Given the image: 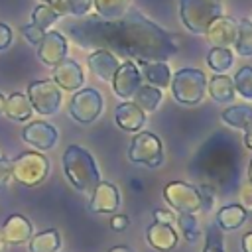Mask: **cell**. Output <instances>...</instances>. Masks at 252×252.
<instances>
[{
	"instance_id": "43",
	"label": "cell",
	"mask_w": 252,
	"mask_h": 252,
	"mask_svg": "<svg viewBox=\"0 0 252 252\" xmlns=\"http://www.w3.org/2000/svg\"><path fill=\"white\" fill-rule=\"evenodd\" d=\"M41 4H47V6H51L63 14V0H41Z\"/></svg>"
},
{
	"instance_id": "30",
	"label": "cell",
	"mask_w": 252,
	"mask_h": 252,
	"mask_svg": "<svg viewBox=\"0 0 252 252\" xmlns=\"http://www.w3.org/2000/svg\"><path fill=\"white\" fill-rule=\"evenodd\" d=\"M59 18H61V12L55 10V8H51V6H47V4H39L32 12V24L35 28L43 30V32H47L53 24H57Z\"/></svg>"
},
{
	"instance_id": "17",
	"label": "cell",
	"mask_w": 252,
	"mask_h": 252,
	"mask_svg": "<svg viewBox=\"0 0 252 252\" xmlns=\"http://www.w3.org/2000/svg\"><path fill=\"white\" fill-rule=\"evenodd\" d=\"M146 240L148 244L158 250V252H169L177 246V232L173 228V224H165V222H152L148 228H146Z\"/></svg>"
},
{
	"instance_id": "21",
	"label": "cell",
	"mask_w": 252,
	"mask_h": 252,
	"mask_svg": "<svg viewBox=\"0 0 252 252\" xmlns=\"http://www.w3.org/2000/svg\"><path fill=\"white\" fill-rule=\"evenodd\" d=\"M32 102L28 98V94L24 93H12L10 96H6L4 100V114L12 120H18V122H26L32 118Z\"/></svg>"
},
{
	"instance_id": "12",
	"label": "cell",
	"mask_w": 252,
	"mask_h": 252,
	"mask_svg": "<svg viewBox=\"0 0 252 252\" xmlns=\"http://www.w3.org/2000/svg\"><path fill=\"white\" fill-rule=\"evenodd\" d=\"M110 83H112V89H114L116 96L130 100L134 96V93L140 89V85H142L140 69L136 67L134 61H124V63L118 65V69H116V73H114Z\"/></svg>"
},
{
	"instance_id": "1",
	"label": "cell",
	"mask_w": 252,
	"mask_h": 252,
	"mask_svg": "<svg viewBox=\"0 0 252 252\" xmlns=\"http://www.w3.org/2000/svg\"><path fill=\"white\" fill-rule=\"evenodd\" d=\"M67 32L77 45L106 49L126 61H167L179 49L173 33L148 20L136 8L118 20L81 18L67 24Z\"/></svg>"
},
{
	"instance_id": "5",
	"label": "cell",
	"mask_w": 252,
	"mask_h": 252,
	"mask_svg": "<svg viewBox=\"0 0 252 252\" xmlns=\"http://www.w3.org/2000/svg\"><path fill=\"white\" fill-rule=\"evenodd\" d=\"M49 175V159L41 152H24L12 159V177L24 187H35Z\"/></svg>"
},
{
	"instance_id": "8",
	"label": "cell",
	"mask_w": 252,
	"mask_h": 252,
	"mask_svg": "<svg viewBox=\"0 0 252 252\" xmlns=\"http://www.w3.org/2000/svg\"><path fill=\"white\" fill-rule=\"evenodd\" d=\"M102 106H104L102 94L93 87H85L75 91V94L71 96L69 114L79 124H91L100 116Z\"/></svg>"
},
{
	"instance_id": "33",
	"label": "cell",
	"mask_w": 252,
	"mask_h": 252,
	"mask_svg": "<svg viewBox=\"0 0 252 252\" xmlns=\"http://www.w3.org/2000/svg\"><path fill=\"white\" fill-rule=\"evenodd\" d=\"M203 252H226V250H224V236H222V230H220L217 224H209V226H207Z\"/></svg>"
},
{
	"instance_id": "18",
	"label": "cell",
	"mask_w": 252,
	"mask_h": 252,
	"mask_svg": "<svg viewBox=\"0 0 252 252\" xmlns=\"http://www.w3.org/2000/svg\"><path fill=\"white\" fill-rule=\"evenodd\" d=\"M114 122L124 132H140L146 124V112L140 110L132 100H124L114 108Z\"/></svg>"
},
{
	"instance_id": "38",
	"label": "cell",
	"mask_w": 252,
	"mask_h": 252,
	"mask_svg": "<svg viewBox=\"0 0 252 252\" xmlns=\"http://www.w3.org/2000/svg\"><path fill=\"white\" fill-rule=\"evenodd\" d=\"M240 207L246 211V213H252V181H246L242 187H240Z\"/></svg>"
},
{
	"instance_id": "39",
	"label": "cell",
	"mask_w": 252,
	"mask_h": 252,
	"mask_svg": "<svg viewBox=\"0 0 252 252\" xmlns=\"http://www.w3.org/2000/svg\"><path fill=\"white\" fill-rule=\"evenodd\" d=\"M128 224H130V220H128L126 215H114V217L110 219V228H112L114 232H124V230L128 228Z\"/></svg>"
},
{
	"instance_id": "25",
	"label": "cell",
	"mask_w": 252,
	"mask_h": 252,
	"mask_svg": "<svg viewBox=\"0 0 252 252\" xmlns=\"http://www.w3.org/2000/svg\"><path fill=\"white\" fill-rule=\"evenodd\" d=\"M59 248H61V236L55 228H47L37 234H32V238L28 240L30 252H59Z\"/></svg>"
},
{
	"instance_id": "42",
	"label": "cell",
	"mask_w": 252,
	"mask_h": 252,
	"mask_svg": "<svg viewBox=\"0 0 252 252\" xmlns=\"http://www.w3.org/2000/svg\"><path fill=\"white\" fill-rule=\"evenodd\" d=\"M240 246H242V252H252V230L246 232L240 240Z\"/></svg>"
},
{
	"instance_id": "27",
	"label": "cell",
	"mask_w": 252,
	"mask_h": 252,
	"mask_svg": "<svg viewBox=\"0 0 252 252\" xmlns=\"http://www.w3.org/2000/svg\"><path fill=\"white\" fill-rule=\"evenodd\" d=\"M132 0H93V8H96L98 18L102 20H118L130 10Z\"/></svg>"
},
{
	"instance_id": "48",
	"label": "cell",
	"mask_w": 252,
	"mask_h": 252,
	"mask_svg": "<svg viewBox=\"0 0 252 252\" xmlns=\"http://www.w3.org/2000/svg\"><path fill=\"white\" fill-rule=\"evenodd\" d=\"M248 177H250V181H252V159H250V165H248Z\"/></svg>"
},
{
	"instance_id": "44",
	"label": "cell",
	"mask_w": 252,
	"mask_h": 252,
	"mask_svg": "<svg viewBox=\"0 0 252 252\" xmlns=\"http://www.w3.org/2000/svg\"><path fill=\"white\" fill-rule=\"evenodd\" d=\"M244 146H246L248 150H252V128L244 132Z\"/></svg>"
},
{
	"instance_id": "6",
	"label": "cell",
	"mask_w": 252,
	"mask_h": 252,
	"mask_svg": "<svg viewBox=\"0 0 252 252\" xmlns=\"http://www.w3.org/2000/svg\"><path fill=\"white\" fill-rule=\"evenodd\" d=\"M28 98L33 112H39L41 116H51L59 110L63 94L53 79H39L28 85Z\"/></svg>"
},
{
	"instance_id": "24",
	"label": "cell",
	"mask_w": 252,
	"mask_h": 252,
	"mask_svg": "<svg viewBox=\"0 0 252 252\" xmlns=\"http://www.w3.org/2000/svg\"><path fill=\"white\" fill-rule=\"evenodd\" d=\"M220 120L226 122L232 128H238L242 132L252 128V106L248 104H234L220 112Z\"/></svg>"
},
{
	"instance_id": "22",
	"label": "cell",
	"mask_w": 252,
	"mask_h": 252,
	"mask_svg": "<svg viewBox=\"0 0 252 252\" xmlns=\"http://www.w3.org/2000/svg\"><path fill=\"white\" fill-rule=\"evenodd\" d=\"M142 65V77L148 81V85L158 87V89H165L169 87L171 81V71L167 67L165 61H144Z\"/></svg>"
},
{
	"instance_id": "45",
	"label": "cell",
	"mask_w": 252,
	"mask_h": 252,
	"mask_svg": "<svg viewBox=\"0 0 252 252\" xmlns=\"http://www.w3.org/2000/svg\"><path fill=\"white\" fill-rule=\"evenodd\" d=\"M108 252H134L130 246H112Z\"/></svg>"
},
{
	"instance_id": "35",
	"label": "cell",
	"mask_w": 252,
	"mask_h": 252,
	"mask_svg": "<svg viewBox=\"0 0 252 252\" xmlns=\"http://www.w3.org/2000/svg\"><path fill=\"white\" fill-rule=\"evenodd\" d=\"M12 159L0 158V189H6L12 183Z\"/></svg>"
},
{
	"instance_id": "15",
	"label": "cell",
	"mask_w": 252,
	"mask_h": 252,
	"mask_svg": "<svg viewBox=\"0 0 252 252\" xmlns=\"http://www.w3.org/2000/svg\"><path fill=\"white\" fill-rule=\"evenodd\" d=\"M205 35L213 47H232L236 39V22L232 18L219 16L217 20L211 22Z\"/></svg>"
},
{
	"instance_id": "10",
	"label": "cell",
	"mask_w": 252,
	"mask_h": 252,
	"mask_svg": "<svg viewBox=\"0 0 252 252\" xmlns=\"http://www.w3.org/2000/svg\"><path fill=\"white\" fill-rule=\"evenodd\" d=\"M35 47H37L39 61L45 63L47 67H55L59 61H63L67 57V51H69V45H67L65 35L61 32H57V30L45 32L43 37L39 39V43Z\"/></svg>"
},
{
	"instance_id": "9",
	"label": "cell",
	"mask_w": 252,
	"mask_h": 252,
	"mask_svg": "<svg viewBox=\"0 0 252 252\" xmlns=\"http://www.w3.org/2000/svg\"><path fill=\"white\" fill-rule=\"evenodd\" d=\"M163 199L175 213H199L201 211V195L199 187L185 181H169L163 187Z\"/></svg>"
},
{
	"instance_id": "4",
	"label": "cell",
	"mask_w": 252,
	"mask_h": 252,
	"mask_svg": "<svg viewBox=\"0 0 252 252\" xmlns=\"http://www.w3.org/2000/svg\"><path fill=\"white\" fill-rule=\"evenodd\" d=\"M179 16L191 33H205L213 20L222 16V6L217 0H179Z\"/></svg>"
},
{
	"instance_id": "13",
	"label": "cell",
	"mask_w": 252,
	"mask_h": 252,
	"mask_svg": "<svg viewBox=\"0 0 252 252\" xmlns=\"http://www.w3.org/2000/svg\"><path fill=\"white\" fill-rule=\"evenodd\" d=\"M51 79L55 81V85L61 89V91H79L85 83V73L81 69V65L75 61V59H63L59 61L55 67H53V73H51Z\"/></svg>"
},
{
	"instance_id": "20",
	"label": "cell",
	"mask_w": 252,
	"mask_h": 252,
	"mask_svg": "<svg viewBox=\"0 0 252 252\" xmlns=\"http://www.w3.org/2000/svg\"><path fill=\"white\" fill-rule=\"evenodd\" d=\"M246 217H248V213H246L238 203H230V205H224V207L219 209L215 224H217L222 232H226V230H236V228H240V226L246 222Z\"/></svg>"
},
{
	"instance_id": "36",
	"label": "cell",
	"mask_w": 252,
	"mask_h": 252,
	"mask_svg": "<svg viewBox=\"0 0 252 252\" xmlns=\"http://www.w3.org/2000/svg\"><path fill=\"white\" fill-rule=\"evenodd\" d=\"M199 195H201V211L209 213L213 209V205H215V191H213V187L201 185L199 187Z\"/></svg>"
},
{
	"instance_id": "11",
	"label": "cell",
	"mask_w": 252,
	"mask_h": 252,
	"mask_svg": "<svg viewBox=\"0 0 252 252\" xmlns=\"http://www.w3.org/2000/svg\"><path fill=\"white\" fill-rule=\"evenodd\" d=\"M22 138L32 148H35L39 152H47V150H53L55 148V144L59 140V134H57V130H55L53 124L43 122V120H33L28 126H24Z\"/></svg>"
},
{
	"instance_id": "31",
	"label": "cell",
	"mask_w": 252,
	"mask_h": 252,
	"mask_svg": "<svg viewBox=\"0 0 252 252\" xmlns=\"http://www.w3.org/2000/svg\"><path fill=\"white\" fill-rule=\"evenodd\" d=\"M175 222H177V226H179V230H181V234H183V238L187 242L193 244L201 236V226H199V220H197L195 215H191V213H177Z\"/></svg>"
},
{
	"instance_id": "34",
	"label": "cell",
	"mask_w": 252,
	"mask_h": 252,
	"mask_svg": "<svg viewBox=\"0 0 252 252\" xmlns=\"http://www.w3.org/2000/svg\"><path fill=\"white\" fill-rule=\"evenodd\" d=\"M93 10V0H63V12L77 16V18H85L89 16Z\"/></svg>"
},
{
	"instance_id": "41",
	"label": "cell",
	"mask_w": 252,
	"mask_h": 252,
	"mask_svg": "<svg viewBox=\"0 0 252 252\" xmlns=\"http://www.w3.org/2000/svg\"><path fill=\"white\" fill-rule=\"evenodd\" d=\"M154 219H156V222H165V224H173L175 222V215L165 211V209H156L154 211Z\"/></svg>"
},
{
	"instance_id": "16",
	"label": "cell",
	"mask_w": 252,
	"mask_h": 252,
	"mask_svg": "<svg viewBox=\"0 0 252 252\" xmlns=\"http://www.w3.org/2000/svg\"><path fill=\"white\" fill-rule=\"evenodd\" d=\"M2 238L6 244H12V246H18V244H26L32 234H33V226L30 222V219H26L24 215H10L2 228Z\"/></svg>"
},
{
	"instance_id": "40",
	"label": "cell",
	"mask_w": 252,
	"mask_h": 252,
	"mask_svg": "<svg viewBox=\"0 0 252 252\" xmlns=\"http://www.w3.org/2000/svg\"><path fill=\"white\" fill-rule=\"evenodd\" d=\"M12 37H14L12 28L0 22V51H4V49H6V47L12 43Z\"/></svg>"
},
{
	"instance_id": "37",
	"label": "cell",
	"mask_w": 252,
	"mask_h": 252,
	"mask_svg": "<svg viewBox=\"0 0 252 252\" xmlns=\"http://www.w3.org/2000/svg\"><path fill=\"white\" fill-rule=\"evenodd\" d=\"M20 32H22V35H24L32 45H37V43H39V39H41V37H43V33H45L43 30L35 28L33 24H26V26H22V30H20Z\"/></svg>"
},
{
	"instance_id": "14",
	"label": "cell",
	"mask_w": 252,
	"mask_h": 252,
	"mask_svg": "<svg viewBox=\"0 0 252 252\" xmlns=\"http://www.w3.org/2000/svg\"><path fill=\"white\" fill-rule=\"evenodd\" d=\"M120 207V191L110 181H98L91 193L89 209L93 213H114Z\"/></svg>"
},
{
	"instance_id": "7",
	"label": "cell",
	"mask_w": 252,
	"mask_h": 252,
	"mask_svg": "<svg viewBox=\"0 0 252 252\" xmlns=\"http://www.w3.org/2000/svg\"><path fill=\"white\" fill-rule=\"evenodd\" d=\"M128 159L138 165L158 167L163 161V144L152 132H138L128 148Z\"/></svg>"
},
{
	"instance_id": "19",
	"label": "cell",
	"mask_w": 252,
	"mask_h": 252,
	"mask_svg": "<svg viewBox=\"0 0 252 252\" xmlns=\"http://www.w3.org/2000/svg\"><path fill=\"white\" fill-rule=\"evenodd\" d=\"M87 63H89V69L93 71V75H96L102 81H112V77L120 65L118 57L106 49H94L93 53H89Z\"/></svg>"
},
{
	"instance_id": "28",
	"label": "cell",
	"mask_w": 252,
	"mask_h": 252,
	"mask_svg": "<svg viewBox=\"0 0 252 252\" xmlns=\"http://www.w3.org/2000/svg\"><path fill=\"white\" fill-rule=\"evenodd\" d=\"M238 55L242 57H252V22L250 20H240L236 24V39L234 45Z\"/></svg>"
},
{
	"instance_id": "29",
	"label": "cell",
	"mask_w": 252,
	"mask_h": 252,
	"mask_svg": "<svg viewBox=\"0 0 252 252\" xmlns=\"http://www.w3.org/2000/svg\"><path fill=\"white\" fill-rule=\"evenodd\" d=\"M234 55L228 47H211L207 53V65L215 73H226L232 67Z\"/></svg>"
},
{
	"instance_id": "32",
	"label": "cell",
	"mask_w": 252,
	"mask_h": 252,
	"mask_svg": "<svg viewBox=\"0 0 252 252\" xmlns=\"http://www.w3.org/2000/svg\"><path fill=\"white\" fill-rule=\"evenodd\" d=\"M232 85L234 93H238L246 100H252V67H240L232 77Z\"/></svg>"
},
{
	"instance_id": "3",
	"label": "cell",
	"mask_w": 252,
	"mask_h": 252,
	"mask_svg": "<svg viewBox=\"0 0 252 252\" xmlns=\"http://www.w3.org/2000/svg\"><path fill=\"white\" fill-rule=\"evenodd\" d=\"M169 89L177 102L193 106V104H199L207 93V77L201 69L183 67L175 71V75H171Z\"/></svg>"
},
{
	"instance_id": "47",
	"label": "cell",
	"mask_w": 252,
	"mask_h": 252,
	"mask_svg": "<svg viewBox=\"0 0 252 252\" xmlns=\"http://www.w3.org/2000/svg\"><path fill=\"white\" fill-rule=\"evenodd\" d=\"M4 246H6V242H4V238H2V232H0V252L4 250Z\"/></svg>"
},
{
	"instance_id": "23",
	"label": "cell",
	"mask_w": 252,
	"mask_h": 252,
	"mask_svg": "<svg viewBox=\"0 0 252 252\" xmlns=\"http://www.w3.org/2000/svg\"><path fill=\"white\" fill-rule=\"evenodd\" d=\"M207 89H209V94L213 96V100L217 102H232L234 100V85H232V79L226 75V73H215L211 77V81L207 83Z\"/></svg>"
},
{
	"instance_id": "26",
	"label": "cell",
	"mask_w": 252,
	"mask_h": 252,
	"mask_svg": "<svg viewBox=\"0 0 252 252\" xmlns=\"http://www.w3.org/2000/svg\"><path fill=\"white\" fill-rule=\"evenodd\" d=\"M132 98H134L132 102H134L140 110H144V112H154V110L159 106V102H161V89L152 87V85H140V89L134 93Z\"/></svg>"
},
{
	"instance_id": "2",
	"label": "cell",
	"mask_w": 252,
	"mask_h": 252,
	"mask_svg": "<svg viewBox=\"0 0 252 252\" xmlns=\"http://www.w3.org/2000/svg\"><path fill=\"white\" fill-rule=\"evenodd\" d=\"M63 173L67 177V181L81 193H93V189L98 185L100 181V171L96 167L94 158L91 156L89 150H85L83 146L71 144L65 148L63 158Z\"/></svg>"
},
{
	"instance_id": "46",
	"label": "cell",
	"mask_w": 252,
	"mask_h": 252,
	"mask_svg": "<svg viewBox=\"0 0 252 252\" xmlns=\"http://www.w3.org/2000/svg\"><path fill=\"white\" fill-rule=\"evenodd\" d=\"M4 100H6V96H4L2 93H0V114L4 112Z\"/></svg>"
}]
</instances>
